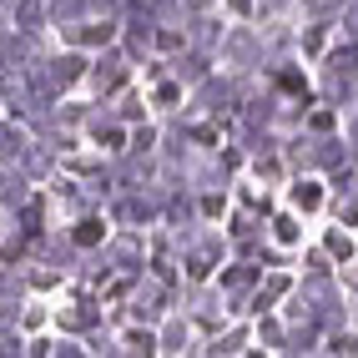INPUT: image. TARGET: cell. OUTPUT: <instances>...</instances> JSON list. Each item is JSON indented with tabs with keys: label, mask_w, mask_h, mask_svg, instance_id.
Wrapping results in <instances>:
<instances>
[{
	"label": "cell",
	"mask_w": 358,
	"mask_h": 358,
	"mask_svg": "<svg viewBox=\"0 0 358 358\" xmlns=\"http://www.w3.org/2000/svg\"><path fill=\"white\" fill-rule=\"evenodd\" d=\"M0 116H6V106H0Z\"/></svg>",
	"instance_id": "obj_9"
},
{
	"label": "cell",
	"mask_w": 358,
	"mask_h": 358,
	"mask_svg": "<svg viewBox=\"0 0 358 358\" xmlns=\"http://www.w3.org/2000/svg\"><path fill=\"white\" fill-rule=\"evenodd\" d=\"M31 136H36V131H31L26 122H20V116H10V111L0 116V166H15L20 157H26Z\"/></svg>",
	"instance_id": "obj_4"
},
{
	"label": "cell",
	"mask_w": 358,
	"mask_h": 358,
	"mask_svg": "<svg viewBox=\"0 0 358 358\" xmlns=\"http://www.w3.org/2000/svg\"><path fill=\"white\" fill-rule=\"evenodd\" d=\"M31 66H36L41 86H45V91H51V96L61 101V96H71V91H76V86L86 81L91 51H76V45H61V51H45V56H36Z\"/></svg>",
	"instance_id": "obj_1"
},
{
	"label": "cell",
	"mask_w": 358,
	"mask_h": 358,
	"mask_svg": "<svg viewBox=\"0 0 358 358\" xmlns=\"http://www.w3.org/2000/svg\"><path fill=\"white\" fill-rule=\"evenodd\" d=\"M66 237H71V248H76V252L86 257V252H96V248L106 243V237H111V217H106L101 207H81L76 217H71Z\"/></svg>",
	"instance_id": "obj_3"
},
{
	"label": "cell",
	"mask_w": 358,
	"mask_h": 358,
	"mask_svg": "<svg viewBox=\"0 0 358 358\" xmlns=\"http://www.w3.org/2000/svg\"><path fill=\"white\" fill-rule=\"evenodd\" d=\"M10 6H15V0H0V10H10Z\"/></svg>",
	"instance_id": "obj_8"
},
{
	"label": "cell",
	"mask_w": 358,
	"mask_h": 358,
	"mask_svg": "<svg viewBox=\"0 0 358 358\" xmlns=\"http://www.w3.org/2000/svg\"><path fill=\"white\" fill-rule=\"evenodd\" d=\"M318 248L333 257V268H348V262L358 257V227H343V232L338 227H323L318 232Z\"/></svg>",
	"instance_id": "obj_7"
},
{
	"label": "cell",
	"mask_w": 358,
	"mask_h": 358,
	"mask_svg": "<svg viewBox=\"0 0 358 358\" xmlns=\"http://www.w3.org/2000/svg\"><path fill=\"white\" fill-rule=\"evenodd\" d=\"M31 61H36V36L0 26V71H15V66H31Z\"/></svg>",
	"instance_id": "obj_5"
},
{
	"label": "cell",
	"mask_w": 358,
	"mask_h": 358,
	"mask_svg": "<svg viewBox=\"0 0 358 358\" xmlns=\"http://www.w3.org/2000/svg\"><path fill=\"white\" fill-rule=\"evenodd\" d=\"M6 26L26 31L41 41V31H51V15H45V0H15V6L6 10Z\"/></svg>",
	"instance_id": "obj_6"
},
{
	"label": "cell",
	"mask_w": 358,
	"mask_h": 358,
	"mask_svg": "<svg viewBox=\"0 0 358 358\" xmlns=\"http://www.w3.org/2000/svg\"><path fill=\"white\" fill-rule=\"evenodd\" d=\"M282 207H293L298 217H323L328 212V182L323 172H293L282 187Z\"/></svg>",
	"instance_id": "obj_2"
}]
</instances>
